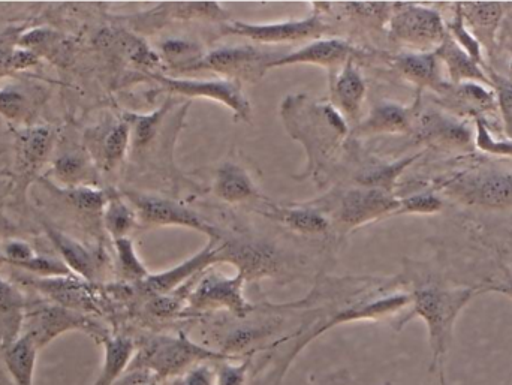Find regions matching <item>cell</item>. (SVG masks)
<instances>
[{
    "label": "cell",
    "mask_w": 512,
    "mask_h": 385,
    "mask_svg": "<svg viewBox=\"0 0 512 385\" xmlns=\"http://www.w3.org/2000/svg\"><path fill=\"white\" fill-rule=\"evenodd\" d=\"M475 294V288L448 290L435 285H423L412 291L411 312L399 321V329L412 318H421L426 323L432 350L430 371L435 372L436 366L447 354L453 339L454 324Z\"/></svg>",
    "instance_id": "1"
},
{
    "label": "cell",
    "mask_w": 512,
    "mask_h": 385,
    "mask_svg": "<svg viewBox=\"0 0 512 385\" xmlns=\"http://www.w3.org/2000/svg\"><path fill=\"white\" fill-rule=\"evenodd\" d=\"M231 359L237 357L201 347L185 335L177 338L159 336L147 341L140 350L137 348L128 372H147L162 381L179 377L198 363H219Z\"/></svg>",
    "instance_id": "2"
},
{
    "label": "cell",
    "mask_w": 512,
    "mask_h": 385,
    "mask_svg": "<svg viewBox=\"0 0 512 385\" xmlns=\"http://www.w3.org/2000/svg\"><path fill=\"white\" fill-rule=\"evenodd\" d=\"M444 191L466 206L501 210L512 207V171L478 170L445 183Z\"/></svg>",
    "instance_id": "3"
},
{
    "label": "cell",
    "mask_w": 512,
    "mask_h": 385,
    "mask_svg": "<svg viewBox=\"0 0 512 385\" xmlns=\"http://www.w3.org/2000/svg\"><path fill=\"white\" fill-rule=\"evenodd\" d=\"M75 330L89 333L101 342L108 336L105 335L101 327L93 324L89 318L78 314L77 311L59 305H41L35 306V308H26L23 314L20 335L32 339L36 348L42 350L57 336L63 335V333L75 332Z\"/></svg>",
    "instance_id": "4"
},
{
    "label": "cell",
    "mask_w": 512,
    "mask_h": 385,
    "mask_svg": "<svg viewBox=\"0 0 512 385\" xmlns=\"http://www.w3.org/2000/svg\"><path fill=\"white\" fill-rule=\"evenodd\" d=\"M391 17V36L421 53L436 51L448 30L439 12L420 5H396Z\"/></svg>",
    "instance_id": "5"
},
{
    "label": "cell",
    "mask_w": 512,
    "mask_h": 385,
    "mask_svg": "<svg viewBox=\"0 0 512 385\" xmlns=\"http://www.w3.org/2000/svg\"><path fill=\"white\" fill-rule=\"evenodd\" d=\"M245 276L225 278L222 275L206 276L201 279L194 291L189 294V305L192 309H227L237 318H246L251 314L254 306L245 299Z\"/></svg>",
    "instance_id": "6"
},
{
    "label": "cell",
    "mask_w": 512,
    "mask_h": 385,
    "mask_svg": "<svg viewBox=\"0 0 512 385\" xmlns=\"http://www.w3.org/2000/svg\"><path fill=\"white\" fill-rule=\"evenodd\" d=\"M129 200L137 207L141 221L150 225H180V227L195 228L204 233L215 234L212 227L207 225L197 213L164 200V198L150 197V195L135 194L129 192Z\"/></svg>",
    "instance_id": "7"
},
{
    "label": "cell",
    "mask_w": 512,
    "mask_h": 385,
    "mask_svg": "<svg viewBox=\"0 0 512 385\" xmlns=\"http://www.w3.org/2000/svg\"><path fill=\"white\" fill-rule=\"evenodd\" d=\"M399 204L400 200L391 192L376 188L357 189L343 198L340 219L349 227H355L385 215H394Z\"/></svg>",
    "instance_id": "8"
},
{
    "label": "cell",
    "mask_w": 512,
    "mask_h": 385,
    "mask_svg": "<svg viewBox=\"0 0 512 385\" xmlns=\"http://www.w3.org/2000/svg\"><path fill=\"white\" fill-rule=\"evenodd\" d=\"M162 84L171 92L180 93L186 96H206L216 101L224 102L228 107L236 111L237 116L248 119L251 108L248 101L240 92V87L234 83H225V81H191V80H171V78H159Z\"/></svg>",
    "instance_id": "9"
},
{
    "label": "cell",
    "mask_w": 512,
    "mask_h": 385,
    "mask_svg": "<svg viewBox=\"0 0 512 385\" xmlns=\"http://www.w3.org/2000/svg\"><path fill=\"white\" fill-rule=\"evenodd\" d=\"M460 9L478 44L489 53H495L504 6L498 2H460Z\"/></svg>",
    "instance_id": "10"
},
{
    "label": "cell",
    "mask_w": 512,
    "mask_h": 385,
    "mask_svg": "<svg viewBox=\"0 0 512 385\" xmlns=\"http://www.w3.org/2000/svg\"><path fill=\"white\" fill-rule=\"evenodd\" d=\"M418 131L430 144L451 150H471L475 144L474 134L465 123L438 113L421 117Z\"/></svg>",
    "instance_id": "11"
},
{
    "label": "cell",
    "mask_w": 512,
    "mask_h": 385,
    "mask_svg": "<svg viewBox=\"0 0 512 385\" xmlns=\"http://www.w3.org/2000/svg\"><path fill=\"white\" fill-rule=\"evenodd\" d=\"M436 57L447 66L448 74L454 86L465 83H477L492 89V81L484 71L483 66L478 65L459 44L456 39L447 33L442 44L436 48ZM493 90V89H492Z\"/></svg>",
    "instance_id": "12"
},
{
    "label": "cell",
    "mask_w": 512,
    "mask_h": 385,
    "mask_svg": "<svg viewBox=\"0 0 512 385\" xmlns=\"http://www.w3.org/2000/svg\"><path fill=\"white\" fill-rule=\"evenodd\" d=\"M215 243H210L201 254L197 257L191 258L186 261L182 266L176 267L174 270L161 273V275L149 276V278L141 281V290L144 294H149L150 297L167 296L171 291L176 290L183 281L194 276L195 273L203 270L204 267L209 266L213 261L218 260V251H215Z\"/></svg>",
    "instance_id": "13"
},
{
    "label": "cell",
    "mask_w": 512,
    "mask_h": 385,
    "mask_svg": "<svg viewBox=\"0 0 512 385\" xmlns=\"http://www.w3.org/2000/svg\"><path fill=\"white\" fill-rule=\"evenodd\" d=\"M322 29L321 23L316 18L306 21H289V23L276 24H246L234 23L231 30L239 35L249 36L255 41L280 42L297 41L307 38Z\"/></svg>",
    "instance_id": "14"
},
{
    "label": "cell",
    "mask_w": 512,
    "mask_h": 385,
    "mask_svg": "<svg viewBox=\"0 0 512 385\" xmlns=\"http://www.w3.org/2000/svg\"><path fill=\"white\" fill-rule=\"evenodd\" d=\"M222 260L231 261L239 267L245 279H258L271 275L276 270V255L267 246L256 243H237L219 251Z\"/></svg>",
    "instance_id": "15"
},
{
    "label": "cell",
    "mask_w": 512,
    "mask_h": 385,
    "mask_svg": "<svg viewBox=\"0 0 512 385\" xmlns=\"http://www.w3.org/2000/svg\"><path fill=\"white\" fill-rule=\"evenodd\" d=\"M39 350L32 339L20 335L2 351L3 363L9 381L0 380V385H35L36 357Z\"/></svg>",
    "instance_id": "16"
},
{
    "label": "cell",
    "mask_w": 512,
    "mask_h": 385,
    "mask_svg": "<svg viewBox=\"0 0 512 385\" xmlns=\"http://www.w3.org/2000/svg\"><path fill=\"white\" fill-rule=\"evenodd\" d=\"M104 345V363L93 385H116L125 372L129 371L137 354V345L126 336H107Z\"/></svg>",
    "instance_id": "17"
},
{
    "label": "cell",
    "mask_w": 512,
    "mask_h": 385,
    "mask_svg": "<svg viewBox=\"0 0 512 385\" xmlns=\"http://www.w3.org/2000/svg\"><path fill=\"white\" fill-rule=\"evenodd\" d=\"M45 233L50 237L59 254L62 255L63 264L71 272H74L80 278L86 279V281L95 279L98 264H96V258L92 252L87 251L77 240L60 233L59 230L51 228L50 225H45Z\"/></svg>",
    "instance_id": "18"
},
{
    "label": "cell",
    "mask_w": 512,
    "mask_h": 385,
    "mask_svg": "<svg viewBox=\"0 0 512 385\" xmlns=\"http://www.w3.org/2000/svg\"><path fill=\"white\" fill-rule=\"evenodd\" d=\"M396 66L409 81L420 87L444 93L447 84L439 75L438 57L433 53L403 54L396 59Z\"/></svg>",
    "instance_id": "19"
},
{
    "label": "cell",
    "mask_w": 512,
    "mask_h": 385,
    "mask_svg": "<svg viewBox=\"0 0 512 385\" xmlns=\"http://www.w3.org/2000/svg\"><path fill=\"white\" fill-rule=\"evenodd\" d=\"M53 132L48 128L24 129L18 135V167L21 173H33L38 170L53 149Z\"/></svg>",
    "instance_id": "20"
},
{
    "label": "cell",
    "mask_w": 512,
    "mask_h": 385,
    "mask_svg": "<svg viewBox=\"0 0 512 385\" xmlns=\"http://www.w3.org/2000/svg\"><path fill=\"white\" fill-rule=\"evenodd\" d=\"M349 45L340 39H330V41H316L307 47L301 48L300 51L276 62L268 63L267 68L271 66L292 65V63H318L322 66H336L348 59Z\"/></svg>",
    "instance_id": "21"
},
{
    "label": "cell",
    "mask_w": 512,
    "mask_h": 385,
    "mask_svg": "<svg viewBox=\"0 0 512 385\" xmlns=\"http://www.w3.org/2000/svg\"><path fill=\"white\" fill-rule=\"evenodd\" d=\"M215 191L219 198L227 203H245L258 198V191L243 168L227 164L218 171Z\"/></svg>",
    "instance_id": "22"
},
{
    "label": "cell",
    "mask_w": 512,
    "mask_h": 385,
    "mask_svg": "<svg viewBox=\"0 0 512 385\" xmlns=\"http://www.w3.org/2000/svg\"><path fill=\"white\" fill-rule=\"evenodd\" d=\"M444 95L456 102L459 107L471 111L472 116L481 117V111H493L496 108L495 92L489 87L477 83L459 84V86L448 87Z\"/></svg>",
    "instance_id": "23"
},
{
    "label": "cell",
    "mask_w": 512,
    "mask_h": 385,
    "mask_svg": "<svg viewBox=\"0 0 512 385\" xmlns=\"http://www.w3.org/2000/svg\"><path fill=\"white\" fill-rule=\"evenodd\" d=\"M411 126V111L400 105L384 104L372 111L363 129L372 134H399L408 132Z\"/></svg>",
    "instance_id": "24"
},
{
    "label": "cell",
    "mask_w": 512,
    "mask_h": 385,
    "mask_svg": "<svg viewBox=\"0 0 512 385\" xmlns=\"http://www.w3.org/2000/svg\"><path fill=\"white\" fill-rule=\"evenodd\" d=\"M366 86L363 78L352 66H346L333 86V95L343 113L355 117L360 113Z\"/></svg>",
    "instance_id": "25"
},
{
    "label": "cell",
    "mask_w": 512,
    "mask_h": 385,
    "mask_svg": "<svg viewBox=\"0 0 512 385\" xmlns=\"http://www.w3.org/2000/svg\"><path fill=\"white\" fill-rule=\"evenodd\" d=\"M261 54L254 48H224V50L215 51L204 59L203 66L216 69V71H236L242 66L251 65L261 60Z\"/></svg>",
    "instance_id": "26"
},
{
    "label": "cell",
    "mask_w": 512,
    "mask_h": 385,
    "mask_svg": "<svg viewBox=\"0 0 512 385\" xmlns=\"http://www.w3.org/2000/svg\"><path fill=\"white\" fill-rule=\"evenodd\" d=\"M267 216L276 219V221L283 222L292 230L300 231V233L319 234L324 233L328 228L327 221L319 213L313 212V210L274 209V212Z\"/></svg>",
    "instance_id": "27"
},
{
    "label": "cell",
    "mask_w": 512,
    "mask_h": 385,
    "mask_svg": "<svg viewBox=\"0 0 512 385\" xmlns=\"http://www.w3.org/2000/svg\"><path fill=\"white\" fill-rule=\"evenodd\" d=\"M105 227L114 239H125L126 234L134 228L135 213L120 198H111L105 206Z\"/></svg>",
    "instance_id": "28"
},
{
    "label": "cell",
    "mask_w": 512,
    "mask_h": 385,
    "mask_svg": "<svg viewBox=\"0 0 512 385\" xmlns=\"http://www.w3.org/2000/svg\"><path fill=\"white\" fill-rule=\"evenodd\" d=\"M131 138V125L126 122L116 123L104 138V161L108 168L122 161Z\"/></svg>",
    "instance_id": "29"
},
{
    "label": "cell",
    "mask_w": 512,
    "mask_h": 385,
    "mask_svg": "<svg viewBox=\"0 0 512 385\" xmlns=\"http://www.w3.org/2000/svg\"><path fill=\"white\" fill-rule=\"evenodd\" d=\"M87 159L80 153H66L54 162L57 179L68 185H78L89 174Z\"/></svg>",
    "instance_id": "30"
},
{
    "label": "cell",
    "mask_w": 512,
    "mask_h": 385,
    "mask_svg": "<svg viewBox=\"0 0 512 385\" xmlns=\"http://www.w3.org/2000/svg\"><path fill=\"white\" fill-rule=\"evenodd\" d=\"M456 15H454L453 21L447 26L448 33L456 39L457 44L478 63V65H484L483 53H481V45L478 44L477 39L471 35L468 29H466L465 20H463L462 9H460V2L456 3Z\"/></svg>",
    "instance_id": "31"
},
{
    "label": "cell",
    "mask_w": 512,
    "mask_h": 385,
    "mask_svg": "<svg viewBox=\"0 0 512 385\" xmlns=\"http://www.w3.org/2000/svg\"><path fill=\"white\" fill-rule=\"evenodd\" d=\"M490 81H492V89L496 95V102L501 108L502 119L505 123V132L512 140V81L502 77L493 69H487Z\"/></svg>",
    "instance_id": "32"
},
{
    "label": "cell",
    "mask_w": 512,
    "mask_h": 385,
    "mask_svg": "<svg viewBox=\"0 0 512 385\" xmlns=\"http://www.w3.org/2000/svg\"><path fill=\"white\" fill-rule=\"evenodd\" d=\"M117 254H119L120 269H122L123 276L131 281H144L149 278V272L146 267L138 260L135 254L134 245L129 239L116 240Z\"/></svg>",
    "instance_id": "33"
},
{
    "label": "cell",
    "mask_w": 512,
    "mask_h": 385,
    "mask_svg": "<svg viewBox=\"0 0 512 385\" xmlns=\"http://www.w3.org/2000/svg\"><path fill=\"white\" fill-rule=\"evenodd\" d=\"M420 155L412 156V158H405L402 161L396 162V164L388 165V167L379 168V170L372 171L367 174L363 179V185L367 188L382 189V191L391 192V188L396 185L397 177L402 174L405 168H408L415 159Z\"/></svg>",
    "instance_id": "34"
},
{
    "label": "cell",
    "mask_w": 512,
    "mask_h": 385,
    "mask_svg": "<svg viewBox=\"0 0 512 385\" xmlns=\"http://www.w3.org/2000/svg\"><path fill=\"white\" fill-rule=\"evenodd\" d=\"M444 203L438 195L424 192V194L411 195V197L400 200L399 209L394 215H405V213H417V215H433L441 212Z\"/></svg>",
    "instance_id": "35"
},
{
    "label": "cell",
    "mask_w": 512,
    "mask_h": 385,
    "mask_svg": "<svg viewBox=\"0 0 512 385\" xmlns=\"http://www.w3.org/2000/svg\"><path fill=\"white\" fill-rule=\"evenodd\" d=\"M26 308V299H24L23 293L11 282L0 278V317H23Z\"/></svg>",
    "instance_id": "36"
},
{
    "label": "cell",
    "mask_w": 512,
    "mask_h": 385,
    "mask_svg": "<svg viewBox=\"0 0 512 385\" xmlns=\"http://www.w3.org/2000/svg\"><path fill=\"white\" fill-rule=\"evenodd\" d=\"M66 197L69 198L71 204H74L77 209L89 213L101 212L108 203L107 197L101 191L86 188V186H77V188L69 189L66 192Z\"/></svg>",
    "instance_id": "37"
},
{
    "label": "cell",
    "mask_w": 512,
    "mask_h": 385,
    "mask_svg": "<svg viewBox=\"0 0 512 385\" xmlns=\"http://www.w3.org/2000/svg\"><path fill=\"white\" fill-rule=\"evenodd\" d=\"M27 108V99L17 87H2L0 89V114L8 120H18L23 117Z\"/></svg>",
    "instance_id": "38"
},
{
    "label": "cell",
    "mask_w": 512,
    "mask_h": 385,
    "mask_svg": "<svg viewBox=\"0 0 512 385\" xmlns=\"http://www.w3.org/2000/svg\"><path fill=\"white\" fill-rule=\"evenodd\" d=\"M165 111L159 110L153 113L152 116H131L129 119L132 120L131 125L134 126V146L141 149V147L147 146L149 141L155 137L156 129H158L159 122H161L162 116Z\"/></svg>",
    "instance_id": "39"
},
{
    "label": "cell",
    "mask_w": 512,
    "mask_h": 385,
    "mask_svg": "<svg viewBox=\"0 0 512 385\" xmlns=\"http://www.w3.org/2000/svg\"><path fill=\"white\" fill-rule=\"evenodd\" d=\"M216 385H245L251 368V359L242 363L227 362L216 363Z\"/></svg>",
    "instance_id": "40"
},
{
    "label": "cell",
    "mask_w": 512,
    "mask_h": 385,
    "mask_svg": "<svg viewBox=\"0 0 512 385\" xmlns=\"http://www.w3.org/2000/svg\"><path fill=\"white\" fill-rule=\"evenodd\" d=\"M474 120L477 123L475 146L478 149L492 153V155L512 156V141L501 143V141L493 140L492 134H490L489 128H487L486 120L483 117H474Z\"/></svg>",
    "instance_id": "41"
},
{
    "label": "cell",
    "mask_w": 512,
    "mask_h": 385,
    "mask_svg": "<svg viewBox=\"0 0 512 385\" xmlns=\"http://www.w3.org/2000/svg\"><path fill=\"white\" fill-rule=\"evenodd\" d=\"M176 385H216V368L209 362L198 363L186 371Z\"/></svg>",
    "instance_id": "42"
},
{
    "label": "cell",
    "mask_w": 512,
    "mask_h": 385,
    "mask_svg": "<svg viewBox=\"0 0 512 385\" xmlns=\"http://www.w3.org/2000/svg\"><path fill=\"white\" fill-rule=\"evenodd\" d=\"M0 254L5 258V263L12 264L15 267H21L36 257L35 251L26 242H18V240L6 242L2 246Z\"/></svg>",
    "instance_id": "43"
},
{
    "label": "cell",
    "mask_w": 512,
    "mask_h": 385,
    "mask_svg": "<svg viewBox=\"0 0 512 385\" xmlns=\"http://www.w3.org/2000/svg\"><path fill=\"white\" fill-rule=\"evenodd\" d=\"M38 63V56L32 50L20 48V50H12L11 59H9V69L11 71H20Z\"/></svg>",
    "instance_id": "44"
},
{
    "label": "cell",
    "mask_w": 512,
    "mask_h": 385,
    "mask_svg": "<svg viewBox=\"0 0 512 385\" xmlns=\"http://www.w3.org/2000/svg\"><path fill=\"white\" fill-rule=\"evenodd\" d=\"M484 291H492V293L504 294V296L510 297L512 299V278L508 279V281L501 282V284L490 285Z\"/></svg>",
    "instance_id": "45"
},
{
    "label": "cell",
    "mask_w": 512,
    "mask_h": 385,
    "mask_svg": "<svg viewBox=\"0 0 512 385\" xmlns=\"http://www.w3.org/2000/svg\"><path fill=\"white\" fill-rule=\"evenodd\" d=\"M12 50L6 47H0V75L11 71L9 69V59H11Z\"/></svg>",
    "instance_id": "46"
},
{
    "label": "cell",
    "mask_w": 512,
    "mask_h": 385,
    "mask_svg": "<svg viewBox=\"0 0 512 385\" xmlns=\"http://www.w3.org/2000/svg\"><path fill=\"white\" fill-rule=\"evenodd\" d=\"M138 385H161V381H159L158 378L153 377V375L144 372V377L141 378L140 384Z\"/></svg>",
    "instance_id": "47"
},
{
    "label": "cell",
    "mask_w": 512,
    "mask_h": 385,
    "mask_svg": "<svg viewBox=\"0 0 512 385\" xmlns=\"http://www.w3.org/2000/svg\"><path fill=\"white\" fill-rule=\"evenodd\" d=\"M3 263H5V258H3V255L0 254V266H2Z\"/></svg>",
    "instance_id": "48"
},
{
    "label": "cell",
    "mask_w": 512,
    "mask_h": 385,
    "mask_svg": "<svg viewBox=\"0 0 512 385\" xmlns=\"http://www.w3.org/2000/svg\"><path fill=\"white\" fill-rule=\"evenodd\" d=\"M328 385H339V384H334V383H331V384H328Z\"/></svg>",
    "instance_id": "49"
}]
</instances>
